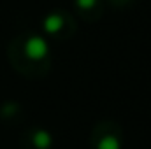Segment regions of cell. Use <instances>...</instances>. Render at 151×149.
<instances>
[{"label":"cell","instance_id":"3","mask_svg":"<svg viewBox=\"0 0 151 149\" xmlns=\"http://www.w3.org/2000/svg\"><path fill=\"white\" fill-rule=\"evenodd\" d=\"M62 18L58 16V14H53V16H49V18H46V21H44V27H46V30L47 32H58L60 28H62Z\"/></svg>","mask_w":151,"mask_h":149},{"label":"cell","instance_id":"2","mask_svg":"<svg viewBox=\"0 0 151 149\" xmlns=\"http://www.w3.org/2000/svg\"><path fill=\"white\" fill-rule=\"evenodd\" d=\"M34 144L37 146L39 149H47L51 146V135L47 132H37L34 135Z\"/></svg>","mask_w":151,"mask_h":149},{"label":"cell","instance_id":"4","mask_svg":"<svg viewBox=\"0 0 151 149\" xmlns=\"http://www.w3.org/2000/svg\"><path fill=\"white\" fill-rule=\"evenodd\" d=\"M97 149H119V142L114 139V137H104L100 142H99V148Z\"/></svg>","mask_w":151,"mask_h":149},{"label":"cell","instance_id":"5","mask_svg":"<svg viewBox=\"0 0 151 149\" xmlns=\"http://www.w3.org/2000/svg\"><path fill=\"white\" fill-rule=\"evenodd\" d=\"M77 5L83 7V9H88V7L95 5V0H77Z\"/></svg>","mask_w":151,"mask_h":149},{"label":"cell","instance_id":"1","mask_svg":"<svg viewBox=\"0 0 151 149\" xmlns=\"http://www.w3.org/2000/svg\"><path fill=\"white\" fill-rule=\"evenodd\" d=\"M25 51H27V54L30 56V58H42L44 54H46V51H47V44L44 42V39L40 37H32L28 39V42H27V46H25Z\"/></svg>","mask_w":151,"mask_h":149}]
</instances>
